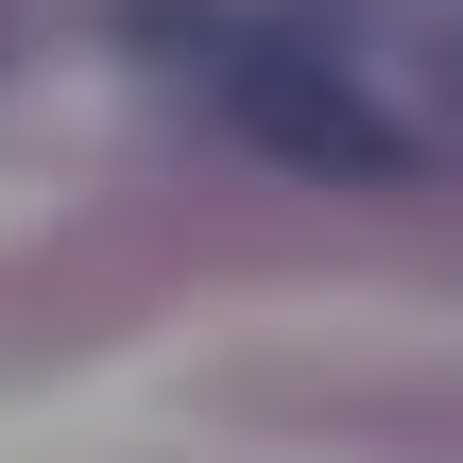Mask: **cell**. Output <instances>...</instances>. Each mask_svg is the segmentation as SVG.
<instances>
[{
    "mask_svg": "<svg viewBox=\"0 0 463 463\" xmlns=\"http://www.w3.org/2000/svg\"><path fill=\"white\" fill-rule=\"evenodd\" d=\"M223 103L275 172H326V189H395L412 172V120L326 52V34H223Z\"/></svg>",
    "mask_w": 463,
    "mask_h": 463,
    "instance_id": "1",
    "label": "cell"
},
{
    "mask_svg": "<svg viewBox=\"0 0 463 463\" xmlns=\"http://www.w3.org/2000/svg\"><path fill=\"white\" fill-rule=\"evenodd\" d=\"M309 34H326V52H344L361 86L395 69V86H412L430 120H463V0H326Z\"/></svg>",
    "mask_w": 463,
    "mask_h": 463,
    "instance_id": "2",
    "label": "cell"
}]
</instances>
